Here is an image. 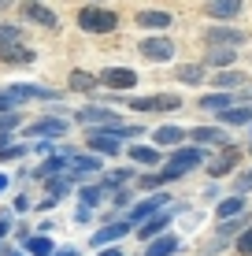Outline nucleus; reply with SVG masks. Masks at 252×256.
Here are the masks:
<instances>
[{"instance_id":"f3484780","label":"nucleus","mask_w":252,"mask_h":256,"mask_svg":"<svg viewBox=\"0 0 252 256\" xmlns=\"http://www.w3.org/2000/svg\"><path fill=\"white\" fill-rule=\"evenodd\" d=\"M167 223H171V216H156V219H149V223L137 230V238H156V234H163V230H167Z\"/></svg>"},{"instance_id":"ddd939ff","label":"nucleus","mask_w":252,"mask_h":256,"mask_svg":"<svg viewBox=\"0 0 252 256\" xmlns=\"http://www.w3.org/2000/svg\"><path fill=\"white\" fill-rule=\"evenodd\" d=\"M163 200H167V197H160V193H156V197H149V200H141V204H137L134 212H130V219H134V223H141V219H149L152 212H156V208L163 204Z\"/></svg>"},{"instance_id":"c85d7f7f","label":"nucleus","mask_w":252,"mask_h":256,"mask_svg":"<svg viewBox=\"0 0 252 256\" xmlns=\"http://www.w3.org/2000/svg\"><path fill=\"white\" fill-rule=\"evenodd\" d=\"M93 86H97V82H93V78L89 74H85V70H74V74H71V90H93Z\"/></svg>"},{"instance_id":"393cba45","label":"nucleus","mask_w":252,"mask_h":256,"mask_svg":"<svg viewBox=\"0 0 252 256\" xmlns=\"http://www.w3.org/2000/svg\"><path fill=\"white\" fill-rule=\"evenodd\" d=\"M26 249H30L33 256H52V238H30Z\"/></svg>"},{"instance_id":"1a4fd4ad","label":"nucleus","mask_w":252,"mask_h":256,"mask_svg":"<svg viewBox=\"0 0 252 256\" xmlns=\"http://www.w3.org/2000/svg\"><path fill=\"white\" fill-rule=\"evenodd\" d=\"M89 145L97 148V152H108V156H115V152H119V141L111 138L108 130H93V134H89Z\"/></svg>"},{"instance_id":"423d86ee","label":"nucleus","mask_w":252,"mask_h":256,"mask_svg":"<svg viewBox=\"0 0 252 256\" xmlns=\"http://www.w3.org/2000/svg\"><path fill=\"white\" fill-rule=\"evenodd\" d=\"M78 122H85V126H111L115 130L119 126V119H115V112H108V108H82L78 112Z\"/></svg>"},{"instance_id":"b1692460","label":"nucleus","mask_w":252,"mask_h":256,"mask_svg":"<svg viewBox=\"0 0 252 256\" xmlns=\"http://www.w3.org/2000/svg\"><path fill=\"white\" fill-rule=\"evenodd\" d=\"M234 160H238V148H227V152H223V160L212 164V174H227L230 167H234Z\"/></svg>"},{"instance_id":"4c0bfd02","label":"nucleus","mask_w":252,"mask_h":256,"mask_svg":"<svg viewBox=\"0 0 252 256\" xmlns=\"http://www.w3.org/2000/svg\"><path fill=\"white\" fill-rule=\"evenodd\" d=\"M7 230H11V223H7V216H0V238H4Z\"/></svg>"},{"instance_id":"c756f323","label":"nucleus","mask_w":252,"mask_h":256,"mask_svg":"<svg viewBox=\"0 0 252 256\" xmlns=\"http://www.w3.org/2000/svg\"><path fill=\"white\" fill-rule=\"evenodd\" d=\"M0 60H7V64H30L33 52H30V48H19V52H0Z\"/></svg>"},{"instance_id":"4be33fe9","label":"nucleus","mask_w":252,"mask_h":256,"mask_svg":"<svg viewBox=\"0 0 252 256\" xmlns=\"http://www.w3.org/2000/svg\"><path fill=\"white\" fill-rule=\"evenodd\" d=\"M19 45V26H0V52Z\"/></svg>"},{"instance_id":"a211bd4d","label":"nucleus","mask_w":252,"mask_h":256,"mask_svg":"<svg viewBox=\"0 0 252 256\" xmlns=\"http://www.w3.org/2000/svg\"><path fill=\"white\" fill-rule=\"evenodd\" d=\"M130 160H134V164H160V152L149 148V145H134V148H130Z\"/></svg>"},{"instance_id":"6ab92c4d","label":"nucleus","mask_w":252,"mask_h":256,"mask_svg":"<svg viewBox=\"0 0 252 256\" xmlns=\"http://www.w3.org/2000/svg\"><path fill=\"white\" fill-rule=\"evenodd\" d=\"M223 122H238V126H245V122H252V108H227L219 112Z\"/></svg>"},{"instance_id":"58836bf2","label":"nucleus","mask_w":252,"mask_h":256,"mask_svg":"<svg viewBox=\"0 0 252 256\" xmlns=\"http://www.w3.org/2000/svg\"><path fill=\"white\" fill-rule=\"evenodd\" d=\"M100 256H123V252H119V249H104Z\"/></svg>"},{"instance_id":"e433bc0d","label":"nucleus","mask_w":252,"mask_h":256,"mask_svg":"<svg viewBox=\"0 0 252 256\" xmlns=\"http://www.w3.org/2000/svg\"><path fill=\"white\" fill-rule=\"evenodd\" d=\"M15 122H19V116H0V134H4V130H11Z\"/></svg>"},{"instance_id":"c9c22d12","label":"nucleus","mask_w":252,"mask_h":256,"mask_svg":"<svg viewBox=\"0 0 252 256\" xmlns=\"http://www.w3.org/2000/svg\"><path fill=\"white\" fill-rule=\"evenodd\" d=\"M15 156H22V145L15 148V145H4L0 148V160H15Z\"/></svg>"},{"instance_id":"dca6fc26","label":"nucleus","mask_w":252,"mask_h":256,"mask_svg":"<svg viewBox=\"0 0 252 256\" xmlns=\"http://www.w3.org/2000/svg\"><path fill=\"white\" fill-rule=\"evenodd\" d=\"M126 230H130L126 223H111L108 230H97V234H93V245H108V242H115V238H123Z\"/></svg>"},{"instance_id":"72a5a7b5","label":"nucleus","mask_w":252,"mask_h":256,"mask_svg":"<svg viewBox=\"0 0 252 256\" xmlns=\"http://www.w3.org/2000/svg\"><path fill=\"white\" fill-rule=\"evenodd\" d=\"M238 249H241V252H245V256H252V226H249V230H245V234H241V242H238Z\"/></svg>"},{"instance_id":"7ed1b4c3","label":"nucleus","mask_w":252,"mask_h":256,"mask_svg":"<svg viewBox=\"0 0 252 256\" xmlns=\"http://www.w3.org/2000/svg\"><path fill=\"white\" fill-rule=\"evenodd\" d=\"M130 108H141V112H175V108H182V100L175 93H156V96H141V100H134Z\"/></svg>"},{"instance_id":"aec40b11","label":"nucleus","mask_w":252,"mask_h":256,"mask_svg":"<svg viewBox=\"0 0 252 256\" xmlns=\"http://www.w3.org/2000/svg\"><path fill=\"white\" fill-rule=\"evenodd\" d=\"M193 138H197V141H204V145H219V141L227 138V134H223V130H215V126H197V130H193Z\"/></svg>"},{"instance_id":"a19ab883","label":"nucleus","mask_w":252,"mask_h":256,"mask_svg":"<svg viewBox=\"0 0 252 256\" xmlns=\"http://www.w3.org/2000/svg\"><path fill=\"white\" fill-rule=\"evenodd\" d=\"M56 256H74V252H56Z\"/></svg>"},{"instance_id":"f8f14e48","label":"nucleus","mask_w":252,"mask_h":256,"mask_svg":"<svg viewBox=\"0 0 252 256\" xmlns=\"http://www.w3.org/2000/svg\"><path fill=\"white\" fill-rule=\"evenodd\" d=\"M208 12L215 19H234V15H241V4L238 0H215V4H208Z\"/></svg>"},{"instance_id":"39448f33","label":"nucleus","mask_w":252,"mask_h":256,"mask_svg":"<svg viewBox=\"0 0 252 256\" xmlns=\"http://www.w3.org/2000/svg\"><path fill=\"white\" fill-rule=\"evenodd\" d=\"M100 82L108 86V90H130V86H137V70H130V67H108L100 74Z\"/></svg>"},{"instance_id":"4468645a","label":"nucleus","mask_w":252,"mask_h":256,"mask_svg":"<svg viewBox=\"0 0 252 256\" xmlns=\"http://www.w3.org/2000/svg\"><path fill=\"white\" fill-rule=\"evenodd\" d=\"M201 108H208V112H227V108H234V100L227 93H208V96H201Z\"/></svg>"},{"instance_id":"a878e982","label":"nucleus","mask_w":252,"mask_h":256,"mask_svg":"<svg viewBox=\"0 0 252 256\" xmlns=\"http://www.w3.org/2000/svg\"><path fill=\"white\" fill-rule=\"evenodd\" d=\"M212 82L219 86V90H234V86H241V74L238 70H223V74H215Z\"/></svg>"},{"instance_id":"f704fd0d","label":"nucleus","mask_w":252,"mask_h":256,"mask_svg":"<svg viewBox=\"0 0 252 256\" xmlns=\"http://www.w3.org/2000/svg\"><path fill=\"white\" fill-rule=\"evenodd\" d=\"M82 200H85V208H89V204H97V200H100V190H97V186L82 190Z\"/></svg>"},{"instance_id":"9b49d317","label":"nucleus","mask_w":252,"mask_h":256,"mask_svg":"<svg viewBox=\"0 0 252 256\" xmlns=\"http://www.w3.org/2000/svg\"><path fill=\"white\" fill-rule=\"evenodd\" d=\"M137 22L149 26V30H167V26H171V15H167V12H141V15H137Z\"/></svg>"},{"instance_id":"2eb2a0df","label":"nucleus","mask_w":252,"mask_h":256,"mask_svg":"<svg viewBox=\"0 0 252 256\" xmlns=\"http://www.w3.org/2000/svg\"><path fill=\"white\" fill-rule=\"evenodd\" d=\"M178 249V238H171V234H163V238H156V242L149 245V256H171Z\"/></svg>"},{"instance_id":"9d476101","label":"nucleus","mask_w":252,"mask_h":256,"mask_svg":"<svg viewBox=\"0 0 252 256\" xmlns=\"http://www.w3.org/2000/svg\"><path fill=\"white\" fill-rule=\"evenodd\" d=\"M22 15H26V19H33V22H41V26H52V22H56V12H52V8H41V4H26Z\"/></svg>"},{"instance_id":"20e7f679","label":"nucleus","mask_w":252,"mask_h":256,"mask_svg":"<svg viewBox=\"0 0 252 256\" xmlns=\"http://www.w3.org/2000/svg\"><path fill=\"white\" fill-rule=\"evenodd\" d=\"M141 56L152 60V64H167V60L175 56V45H171L167 38H149V41H141Z\"/></svg>"},{"instance_id":"6e6552de","label":"nucleus","mask_w":252,"mask_h":256,"mask_svg":"<svg viewBox=\"0 0 252 256\" xmlns=\"http://www.w3.org/2000/svg\"><path fill=\"white\" fill-rule=\"evenodd\" d=\"M245 34L241 30H230V26H212L208 30V45H241Z\"/></svg>"},{"instance_id":"f03ea898","label":"nucleus","mask_w":252,"mask_h":256,"mask_svg":"<svg viewBox=\"0 0 252 256\" xmlns=\"http://www.w3.org/2000/svg\"><path fill=\"white\" fill-rule=\"evenodd\" d=\"M204 156H201V148H178L175 152V160H171V167L160 174V182H167V178H178V174H186L189 167H197Z\"/></svg>"},{"instance_id":"7c9ffc66","label":"nucleus","mask_w":252,"mask_h":256,"mask_svg":"<svg viewBox=\"0 0 252 256\" xmlns=\"http://www.w3.org/2000/svg\"><path fill=\"white\" fill-rule=\"evenodd\" d=\"M15 108H19V100L4 90V93H0V116H15Z\"/></svg>"},{"instance_id":"cd10ccee","label":"nucleus","mask_w":252,"mask_h":256,"mask_svg":"<svg viewBox=\"0 0 252 256\" xmlns=\"http://www.w3.org/2000/svg\"><path fill=\"white\" fill-rule=\"evenodd\" d=\"M241 208H245V200H241V197H230V200H223V204H219V216L230 219V216H238Z\"/></svg>"},{"instance_id":"5701e85b","label":"nucleus","mask_w":252,"mask_h":256,"mask_svg":"<svg viewBox=\"0 0 252 256\" xmlns=\"http://www.w3.org/2000/svg\"><path fill=\"white\" fill-rule=\"evenodd\" d=\"M182 138H186V134H182L178 126H160V130H156V141H160V145H178Z\"/></svg>"},{"instance_id":"2f4dec72","label":"nucleus","mask_w":252,"mask_h":256,"mask_svg":"<svg viewBox=\"0 0 252 256\" xmlns=\"http://www.w3.org/2000/svg\"><path fill=\"white\" fill-rule=\"evenodd\" d=\"M208 60H212V64H219V67H227L230 60H234V48H215V52H212Z\"/></svg>"},{"instance_id":"473e14b6","label":"nucleus","mask_w":252,"mask_h":256,"mask_svg":"<svg viewBox=\"0 0 252 256\" xmlns=\"http://www.w3.org/2000/svg\"><path fill=\"white\" fill-rule=\"evenodd\" d=\"M249 190H252V171L238 174V197H241V193H249Z\"/></svg>"},{"instance_id":"412c9836","label":"nucleus","mask_w":252,"mask_h":256,"mask_svg":"<svg viewBox=\"0 0 252 256\" xmlns=\"http://www.w3.org/2000/svg\"><path fill=\"white\" fill-rule=\"evenodd\" d=\"M178 78L186 86H197V82H204V67H193V64H186V67H178Z\"/></svg>"},{"instance_id":"bb28decb","label":"nucleus","mask_w":252,"mask_h":256,"mask_svg":"<svg viewBox=\"0 0 252 256\" xmlns=\"http://www.w3.org/2000/svg\"><path fill=\"white\" fill-rule=\"evenodd\" d=\"M74 171H82V174L100 171V160H97V156H74Z\"/></svg>"},{"instance_id":"0eeeda50","label":"nucleus","mask_w":252,"mask_h":256,"mask_svg":"<svg viewBox=\"0 0 252 256\" xmlns=\"http://www.w3.org/2000/svg\"><path fill=\"white\" fill-rule=\"evenodd\" d=\"M63 130H67L63 119H37V122H30V126H26V134H30V138H45V134L59 138Z\"/></svg>"},{"instance_id":"ea45409f","label":"nucleus","mask_w":252,"mask_h":256,"mask_svg":"<svg viewBox=\"0 0 252 256\" xmlns=\"http://www.w3.org/2000/svg\"><path fill=\"white\" fill-rule=\"evenodd\" d=\"M7 190V174H0V193H4Z\"/></svg>"},{"instance_id":"f257e3e1","label":"nucleus","mask_w":252,"mask_h":256,"mask_svg":"<svg viewBox=\"0 0 252 256\" xmlns=\"http://www.w3.org/2000/svg\"><path fill=\"white\" fill-rule=\"evenodd\" d=\"M115 19H119V15L111 12V8H97V4H85L82 12H78V26H82L85 34H108V30H115Z\"/></svg>"}]
</instances>
